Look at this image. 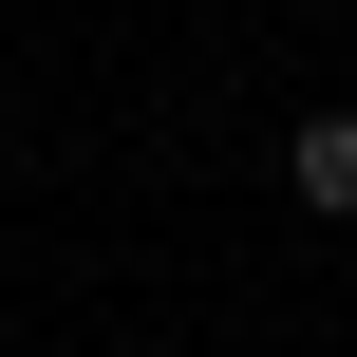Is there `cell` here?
<instances>
[{"mask_svg":"<svg viewBox=\"0 0 357 357\" xmlns=\"http://www.w3.org/2000/svg\"><path fill=\"white\" fill-rule=\"evenodd\" d=\"M282 188H301L320 226H357V113H301V132H282Z\"/></svg>","mask_w":357,"mask_h":357,"instance_id":"obj_1","label":"cell"}]
</instances>
